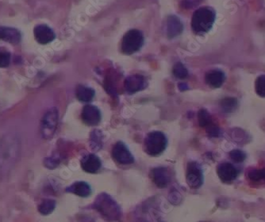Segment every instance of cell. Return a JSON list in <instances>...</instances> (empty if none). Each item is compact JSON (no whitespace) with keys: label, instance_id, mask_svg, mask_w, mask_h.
I'll return each instance as SVG.
<instances>
[{"label":"cell","instance_id":"obj_17","mask_svg":"<svg viewBox=\"0 0 265 222\" xmlns=\"http://www.w3.org/2000/svg\"><path fill=\"white\" fill-rule=\"evenodd\" d=\"M66 192L74 194L80 197H88L92 194V189L88 184L85 182H76L66 189Z\"/></svg>","mask_w":265,"mask_h":222},{"label":"cell","instance_id":"obj_13","mask_svg":"<svg viewBox=\"0 0 265 222\" xmlns=\"http://www.w3.org/2000/svg\"><path fill=\"white\" fill-rule=\"evenodd\" d=\"M184 31V24L179 17L176 15H170L167 18L166 32L168 38H176Z\"/></svg>","mask_w":265,"mask_h":222},{"label":"cell","instance_id":"obj_10","mask_svg":"<svg viewBox=\"0 0 265 222\" xmlns=\"http://www.w3.org/2000/svg\"><path fill=\"white\" fill-rule=\"evenodd\" d=\"M150 176L154 184L160 188H166L171 181V176L166 168L159 167L154 169L151 171Z\"/></svg>","mask_w":265,"mask_h":222},{"label":"cell","instance_id":"obj_5","mask_svg":"<svg viewBox=\"0 0 265 222\" xmlns=\"http://www.w3.org/2000/svg\"><path fill=\"white\" fill-rule=\"evenodd\" d=\"M58 111L56 108H52L43 116L40 123V132L43 138L50 139L54 136L58 124Z\"/></svg>","mask_w":265,"mask_h":222},{"label":"cell","instance_id":"obj_3","mask_svg":"<svg viewBox=\"0 0 265 222\" xmlns=\"http://www.w3.org/2000/svg\"><path fill=\"white\" fill-rule=\"evenodd\" d=\"M168 140L166 135L160 131L150 132L144 140V150L151 156H158L166 150Z\"/></svg>","mask_w":265,"mask_h":222},{"label":"cell","instance_id":"obj_4","mask_svg":"<svg viewBox=\"0 0 265 222\" xmlns=\"http://www.w3.org/2000/svg\"><path fill=\"white\" fill-rule=\"evenodd\" d=\"M144 44L142 32L138 29H131L124 35L122 40L121 49L126 55H132L142 48Z\"/></svg>","mask_w":265,"mask_h":222},{"label":"cell","instance_id":"obj_9","mask_svg":"<svg viewBox=\"0 0 265 222\" xmlns=\"http://www.w3.org/2000/svg\"><path fill=\"white\" fill-rule=\"evenodd\" d=\"M34 35L38 44L46 45L56 38V34L50 27L46 25H38L34 29Z\"/></svg>","mask_w":265,"mask_h":222},{"label":"cell","instance_id":"obj_26","mask_svg":"<svg viewBox=\"0 0 265 222\" xmlns=\"http://www.w3.org/2000/svg\"><path fill=\"white\" fill-rule=\"evenodd\" d=\"M256 93L259 97L265 98V75H260L256 80Z\"/></svg>","mask_w":265,"mask_h":222},{"label":"cell","instance_id":"obj_27","mask_svg":"<svg viewBox=\"0 0 265 222\" xmlns=\"http://www.w3.org/2000/svg\"><path fill=\"white\" fill-rule=\"evenodd\" d=\"M230 157L235 163H242L247 158V155L242 150H234L230 153Z\"/></svg>","mask_w":265,"mask_h":222},{"label":"cell","instance_id":"obj_18","mask_svg":"<svg viewBox=\"0 0 265 222\" xmlns=\"http://www.w3.org/2000/svg\"><path fill=\"white\" fill-rule=\"evenodd\" d=\"M94 94H96V92L94 89L88 87V86H82V85L77 86L76 90V96L77 99L83 102H90L92 101Z\"/></svg>","mask_w":265,"mask_h":222},{"label":"cell","instance_id":"obj_30","mask_svg":"<svg viewBox=\"0 0 265 222\" xmlns=\"http://www.w3.org/2000/svg\"><path fill=\"white\" fill-rule=\"evenodd\" d=\"M169 201L174 204H177L181 202V195L178 192H172L169 196Z\"/></svg>","mask_w":265,"mask_h":222},{"label":"cell","instance_id":"obj_8","mask_svg":"<svg viewBox=\"0 0 265 222\" xmlns=\"http://www.w3.org/2000/svg\"><path fill=\"white\" fill-rule=\"evenodd\" d=\"M217 173L219 179L223 183L232 182L239 176L238 169L229 162H224L218 165L217 167Z\"/></svg>","mask_w":265,"mask_h":222},{"label":"cell","instance_id":"obj_19","mask_svg":"<svg viewBox=\"0 0 265 222\" xmlns=\"http://www.w3.org/2000/svg\"><path fill=\"white\" fill-rule=\"evenodd\" d=\"M246 177L250 182L254 184H259V183L265 184V168L260 169H250L246 174Z\"/></svg>","mask_w":265,"mask_h":222},{"label":"cell","instance_id":"obj_6","mask_svg":"<svg viewBox=\"0 0 265 222\" xmlns=\"http://www.w3.org/2000/svg\"><path fill=\"white\" fill-rule=\"evenodd\" d=\"M186 181L188 186L198 189L204 183L202 169L197 162H190L186 168Z\"/></svg>","mask_w":265,"mask_h":222},{"label":"cell","instance_id":"obj_31","mask_svg":"<svg viewBox=\"0 0 265 222\" xmlns=\"http://www.w3.org/2000/svg\"><path fill=\"white\" fill-rule=\"evenodd\" d=\"M178 87H179V89L180 91H185V90H188V86L186 83H184V82L180 83L179 85H178Z\"/></svg>","mask_w":265,"mask_h":222},{"label":"cell","instance_id":"obj_23","mask_svg":"<svg viewBox=\"0 0 265 222\" xmlns=\"http://www.w3.org/2000/svg\"><path fill=\"white\" fill-rule=\"evenodd\" d=\"M198 124L201 127H206L212 124V116L208 111L202 108L198 112Z\"/></svg>","mask_w":265,"mask_h":222},{"label":"cell","instance_id":"obj_22","mask_svg":"<svg viewBox=\"0 0 265 222\" xmlns=\"http://www.w3.org/2000/svg\"><path fill=\"white\" fill-rule=\"evenodd\" d=\"M56 207V202L52 200H46L38 207L39 212L43 215H48Z\"/></svg>","mask_w":265,"mask_h":222},{"label":"cell","instance_id":"obj_24","mask_svg":"<svg viewBox=\"0 0 265 222\" xmlns=\"http://www.w3.org/2000/svg\"><path fill=\"white\" fill-rule=\"evenodd\" d=\"M173 74L176 78H180V79H184L186 78L188 75V69L185 67L184 65L182 63H177L174 65L172 69Z\"/></svg>","mask_w":265,"mask_h":222},{"label":"cell","instance_id":"obj_15","mask_svg":"<svg viewBox=\"0 0 265 222\" xmlns=\"http://www.w3.org/2000/svg\"><path fill=\"white\" fill-rule=\"evenodd\" d=\"M20 31L12 27L0 26V40L12 44H18L21 41Z\"/></svg>","mask_w":265,"mask_h":222},{"label":"cell","instance_id":"obj_11","mask_svg":"<svg viewBox=\"0 0 265 222\" xmlns=\"http://www.w3.org/2000/svg\"><path fill=\"white\" fill-rule=\"evenodd\" d=\"M81 117L86 125L96 126L101 121V112L97 107L86 105L82 111Z\"/></svg>","mask_w":265,"mask_h":222},{"label":"cell","instance_id":"obj_20","mask_svg":"<svg viewBox=\"0 0 265 222\" xmlns=\"http://www.w3.org/2000/svg\"><path fill=\"white\" fill-rule=\"evenodd\" d=\"M222 111L225 113H232L238 107V101L234 97H226L220 102Z\"/></svg>","mask_w":265,"mask_h":222},{"label":"cell","instance_id":"obj_21","mask_svg":"<svg viewBox=\"0 0 265 222\" xmlns=\"http://www.w3.org/2000/svg\"><path fill=\"white\" fill-rule=\"evenodd\" d=\"M90 148L94 151L100 150L102 147V135L101 131L94 130L92 132L90 138Z\"/></svg>","mask_w":265,"mask_h":222},{"label":"cell","instance_id":"obj_29","mask_svg":"<svg viewBox=\"0 0 265 222\" xmlns=\"http://www.w3.org/2000/svg\"><path fill=\"white\" fill-rule=\"evenodd\" d=\"M59 163H60L59 160L56 158H47L44 161V165L47 168H48V169H54V168H56L59 165Z\"/></svg>","mask_w":265,"mask_h":222},{"label":"cell","instance_id":"obj_25","mask_svg":"<svg viewBox=\"0 0 265 222\" xmlns=\"http://www.w3.org/2000/svg\"><path fill=\"white\" fill-rule=\"evenodd\" d=\"M12 55L6 48L0 47V68L8 67L10 63Z\"/></svg>","mask_w":265,"mask_h":222},{"label":"cell","instance_id":"obj_2","mask_svg":"<svg viewBox=\"0 0 265 222\" xmlns=\"http://www.w3.org/2000/svg\"><path fill=\"white\" fill-rule=\"evenodd\" d=\"M94 207L108 221H118L121 219L120 206L106 194L102 193L97 197Z\"/></svg>","mask_w":265,"mask_h":222},{"label":"cell","instance_id":"obj_1","mask_svg":"<svg viewBox=\"0 0 265 222\" xmlns=\"http://www.w3.org/2000/svg\"><path fill=\"white\" fill-rule=\"evenodd\" d=\"M216 11L208 6L198 8L194 12L192 18V28L197 34L209 32L216 21Z\"/></svg>","mask_w":265,"mask_h":222},{"label":"cell","instance_id":"obj_12","mask_svg":"<svg viewBox=\"0 0 265 222\" xmlns=\"http://www.w3.org/2000/svg\"><path fill=\"white\" fill-rule=\"evenodd\" d=\"M146 78L142 75L134 74L127 77L125 80V89L127 93H135L146 87Z\"/></svg>","mask_w":265,"mask_h":222},{"label":"cell","instance_id":"obj_14","mask_svg":"<svg viewBox=\"0 0 265 222\" xmlns=\"http://www.w3.org/2000/svg\"><path fill=\"white\" fill-rule=\"evenodd\" d=\"M101 166H102V162L100 158L94 154L86 155L81 160V167L86 173H97Z\"/></svg>","mask_w":265,"mask_h":222},{"label":"cell","instance_id":"obj_16","mask_svg":"<svg viewBox=\"0 0 265 222\" xmlns=\"http://www.w3.org/2000/svg\"><path fill=\"white\" fill-rule=\"evenodd\" d=\"M206 82L212 86V88H219L222 86L226 81V74L222 70L216 69V70H210L206 74Z\"/></svg>","mask_w":265,"mask_h":222},{"label":"cell","instance_id":"obj_28","mask_svg":"<svg viewBox=\"0 0 265 222\" xmlns=\"http://www.w3.org/2000/svg\"><path fill=\"white\" fill-rule=\"evenodd\" d=\"M206 132H208V135L212 138H218V137H220L222 135L221 129L218 126L213 124H210L208 127H206Z\"/></svg>","mask_w":265,"mask_h":222},{"label":"cell","instance_id":"obj_7","mask_svg":"<svg viewBox=\"0 0 265 222\" xmlns=\"http://www.w3.org/2000/svg\"><path fill=\"white\" fill-rule=\"evenodd\" d=\"M112 157L118 163L121 165H131L134 162V158L130 152V150L122 142H118L114 146L112 149Z\"/></svg>","mask_w":265,"mask_h":222}]
</instances>
